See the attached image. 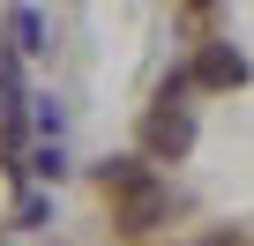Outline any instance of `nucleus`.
<instances>
[{"mask_svg":"<svg viewBox=\"0 0 254 246\" xmlns=\"http://www.w3.org/2000/svg\"><path fill=\"white\" fill-rule=\"evenodd\" d=\"M112 194H120V224H127V231H157L165 209H172V194H165L150 172H142V179H127V187H112Z\"/></svg>","mask_w":254,"mask_h":246,"instance_id":"obj_1","label":"nucleus"},{"mask_svg":"<svg viewBox=\"0 0 254 246\" xmlns=\"http://www.w3.org/2000/svg\"><path fill=\"white\" fill-rule=\"evenodd\" d=\"M187 8H209V0H187Z\"/></svg>","mask_w":254,"mask_h":246,"instance_id":"obj_6","label":"nucleus"},{"mask_svg":"<svg viewBox=\"0 0 254 246\" xmlns=\"http://www.w3.org/2000/svg\"><path fill=\"white\" fill-rule=\"evenodd\" d=\"M97 179H105V187H127V179H142V164H135V157H112V164H97Z\"/></svg>","mask_w":254,"mask_h":246,"instance_id":"obj_4","label":"nucleus"},{"mask_svg":"<svg viewBox=\"0 0 254 246\" xmlns=\"http://www.w3.org/2000/svg\"><path fill=\"white\" fill-rule=\"evenodd\" d=\"M142 135H150L157 157H187V149H194V119H187L180 104H165V112H150V127H142Z\"/></svg>","mask_w":254,"mask_h":246,"instance_id":"obj_2","label":"nucleus"},{"mask_svg":"<svg viewBox=\"0 0 254 246\" xmlns=\"http://www.w3.org/2000/svg\"><path fill=\"white\" fill-rule=\"evenodd\" d=\"M8 38H15V52H38V38H45V30H38V15H15V23H8Z\"/></svg>","mask_w":254,"mask_h":246,"instance_id":"obj_5","label":"nucleus"},{"mask_svg":"<svg viewBox=\"0 0 254 246\" xmlns=\"http://www.w3.org/2000/svg\"><path fill=\"white\" fill-rule=\"evenodd\" d=\"M194 82H202V90H239V82H247V52H232V45H202Z\"/></svg>","mask_w":254,"mask_h":246,"instance_id":"obj_3","label":"nucleus"}]
</instances>
